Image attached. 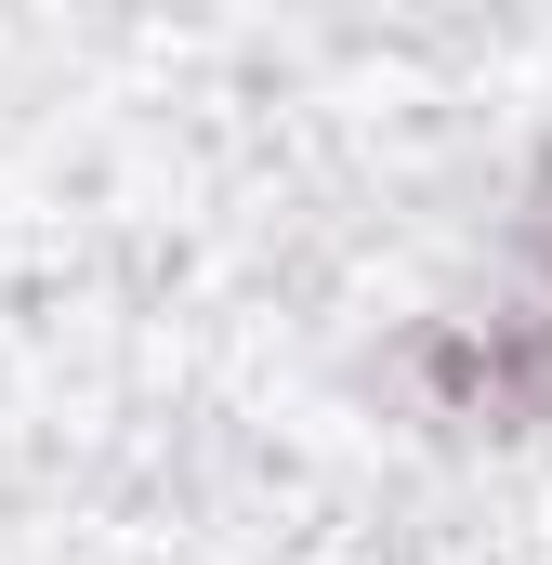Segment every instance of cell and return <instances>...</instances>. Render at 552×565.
<instances>
[{"label": "cell", "instance_id": "1", "mask_svg": "<svg viewBox=\"0 0 552 565\" xmlns=\"http://www.w3.org/2000/svg\"><path fill=\"white\" fill-rule=\"evenodd\" d=\"M395 395L447 447H513L552 422V145H527V171H513L487 277L447 289L395 342Z\"/></svg>", "mask_w": 552, "mask_h": 565}]
</instances>
